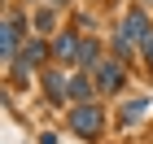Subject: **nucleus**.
<instances>
[{"instance_id": "3", "label": "nucleus", "mask_w": 153, "mask_h": 144, "mask_svg": "<svg viewBox=\"0 0 153 144\" xmlns=\"http://www.w3.org/2000/svg\"><path fill=\"white\" fill-rule=\"evenodd\" d=\"M92 74H96V92H101V96H114L118 87H123V79H127L118 61H101V66H96Z\"/></svg>"}, {"instance_id": "9", "label": "nucleus", "mask_w": 153, "mask_h": 144, "mask_svg": "<svg viewBox=\"0 0 153 144\" xmlns=\"http://www.w3.org/2000/svg\"><path fill=\"white\" fill-rule=\"evenodd\" d=\"M70 96L74 100H92V83H88L83 74H70Z\"/></svg>"}, {"instance_id": "11", "label": "nucleus", "mask_w": 153, "mask_h": 144, "mask_svg": "<svg viewBox=\"0 0 153 144\" xmlns=\"http://www.w3.org/2000/svg\"><path fill=\"white\" fill-rule=\"evenodd\" d=\"M35 26L39 31H53V26H57V13L53 9H35Z\"/></svg>"}, {"instance_id": "6", "label": "nucleus", "mask_w": 153, "mask_h": 144, "mask_svg": "<svg viewBox=\"0 0 153 144\" xmlns=\"http://www.w3.org/2000/svg\"><path fill=\"white\" fill-rule=\"evenodd\" d=\"M53 57L57 61H79V39H74L70 31H61V35L53 39Z\"/></svg>"}, {"instance_id": "1", "label": "nucleus", "mask_w": 153, "mask_h": 144, "mask_svg": "<svg viewBox=\"0 0 153 144\" xmlns=\"http://www.w3.org/2000/svg\"><path fill=\"white\" fill-rule=\"evenodd\" d=\"M70 131L79 135V140H101V131H105V109L101 105H88V100H79V105L70 109Z\"/></svg>"}, {"instance_id": "4", "label": "nucleus", "mask_w": 153, "mask_h": 144, "mask_svg": "<svg viewBox=\"0 0 153 144\" xmlns=\"http://www.w3.org/2000/svg\"><path fill=\"white\" fill-rule=\"evenodd\" d=\"M18 39H22V13H9L4 18V61H13V52H18Z\"/></svg>"}, {"instance_id": "8", "label": "nucleus", "mask_w": 153, "mask_h": 144, "mask_svg": "<svg viewBox=\"0 0 153 144\" xmlns=\"http://www.w3.org/2000/svg\"><path fill=\"white\" fill-rule=\"evenodd\" d=\"M96 61H101L96 39H83V44H79V66H83V70H96Z\"/></svg>"}, {"instance_id": "2", "label": "nucleus", "mask_w": 153, "mask_h": 144, "mask_svg": "<svg viewBox=\"0 0 153 144\" xmlns=\"http://www.w3.org/2000/svg\"><path fill=\"white\" fill-rule=\"evenodd\" d=\"M149 18H144V9H131L127 18H123V35H118V57H131V44H144L149 39Z\"/></svg>"}, {"instance_id": "7", "label": "nucleus", "mask_w": 153, "mask_h": 144, "mask_svg": "<svg viewBox=\"0 0 153 144\" xmlns=\"http://www.w3.org/2000/svg\"><path fill=\"white\" fill-rule=\"evenodd\" d=\"M48 52H53V48H44L39 39H31V44L22 48V57H18V66H31V70H35V66H44V61H48Z\"/></svg>"}, {"instance_id": "12", "label": "nucleus", "mask_w": 153, "mask_h": 144, "mask_svg": "<svg viewBox=\"0 0 153 144\" xmlns=\"http://www.w3.org/2000/svg\"><path fill=\"white\" fill-rule=\"evenodd\" d=\"M144 4H153V0H144Z\"/></svg>"}, {"instance_id": "5", "label": "nucleus", "mask_w": 153, "mask_h": 144, "mask_svg": "<svg viewBox=\"0 0 153 144\" xmlns=\"http://www.w3.org/2000/svg\"><path fill=\"white\" fill-rule=\"evenodd\" d=\"M44 92H48L53 105H61V96H70V79H66L61 70H48V74H44Z\"/></svg>"}, {"instance_id": "10", "label": "nucleus", "mask_w": 153, "mask_h": 144, "mask_svg": "<svg viewBox=\"0 0 153 144\" xmlns=\"http://www.w3.org/2000/svg\"><path fill=\"white\" fill-rule=\"evenodd\" d=\"M144 109H149V100H144V96H136V100H127V109H123V122H136L144 114Z\"/></svg>"}]
</instances>
